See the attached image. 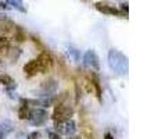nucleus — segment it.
<instances>
[{
	"label": "nucleus",
	"instance_id": "obj_13",
	"mask_svg": "<svg viewBox=\"0 0 158 139\" xmlns=\"http://www.w3.org/2000/svg\"><path fill=\"white\" fill-rule=\"evenodd\" d=\"M22 54V50L19 47H11L7 50V57L11 63H17V60L19 59V56Z\"/></svg>",
	"mask_w": 158,
	"mask_h": 139
},
{
	"label": "nucleus",
	"instance_id": "obj_18",
	"mask_svg": "<svg viewBox=\"0 0 158 139\" xmlns=\"http://www.w3.org/2000/svg\"><path fill=\"white\" fill-rule=\"evenodd\" d=\"M68 52H69V56L74 59V61L81 60V53H79L78 49H75V47H72V46H68Z\"/></svg>",
	"mask_w": 158,
	"mask_h": 139
},
{
	"label": "nucleus",
	"instance_id": "obj_14",
	"mask_svg": "<svg viewBox=\"0 0 158 139\" xmlns=\"http://www.w3.org/2000/svg\"><path fill=\"white\" fill-rule=\"evenodd\" d=\"M6 4L11 6L14 10L19 11V13H27V8H25L24 2H22V0H6Z\"/></svg>",
	"mask_w": 158,
	"mask_h": 139
},
{
	"label": "nucleus",
	"instance_id": "obj_8",
	"mask_svg": "<svg viewBox=\"0 0 158 139\" xmlns=\"http://www.w3.org/2000/svg\"><path fill=\"white\" fill-rule=\"evenodd\" d=\"M87 79H89V82L92 84V88L94 89L96 96H97V100L98 102H103V90H101L100 79H98L97 74H96V72H90L89 75H87Z\"/></svg>",
	"mask_w": 158,
	"mask_h": 139
},
{
	"label": "nucleus",
	"instance_id": "obj_11",
	"mask_svg": "<svg viewBox=\"0 0 158 139\" xmlns=\"http://www.w3.org/2000/svg\"><path fill=\"white\" fill-rule=\"evenodd\" d=\"M0 84L4 85L7 92H11V90H14L17 88L15 81H14L10 75H7V74H2V75H0Z\"/></svg>",
	"mask_w": 158,
	"mask_h": 139
},
{
	"label": "nucleus",
	"instance_id": "obj_15",
	"mask_svg": "<svg viewBox=\"0 0 158 139\" xmlns=\"http://www.w3.org/2000/svg\"><path fill=\"white\" fill-rule=\"evenodd\" d=\"M14 28H15V25H14L13 21H10V20H3L2 22H0V31H2L3 33H8L11 32V31H14Z\"/></svg>",
	"mask_w": 158,
	"mask_h": 139
},
{
	"label": "nucleus",
	"instance_id": "obj_17",
	"mask_svg": "<svg viewBox=\"0 0 158 139\" xmlns=\"http://www.w3.org/2000/svg\"><path fill=\"white\" fill-rule=\"evenodd\" d=\"M10 49V41L6 36H0V52H7Z\"/></svg>",
	"mask_w": 158,
	"mask_h": 139
},
{
	"label": "nucleus",
	"instance_id": "obj_19",
	"mask_svg": "<svg viewBox=\"0 0 158 139\" xmlns=\"http://www.w3.org/2000/svg\"><path fill=\"white\" fill-rule=\"evenodd\" d=\"M28 139H42V134L40 132H32V134H29V137H28Z\"/></svg>",
	"mask_w": 158,
	"mask_h": 139
},
{
	"label": "nucleus",
	"instance_id": "obj_3",
	"mask_svg": "<svg viewBox=\"0 0 158 139\" xmlns=\"http://www.w3.org/2000/svg\"><path fill=\"white\" fill-rule=\"evenodd\" d=\"M47 118H49L47 110L42 109V107H36V109L31 110V114H29L28 121H29V124L33 127H42L47 121Z\"/></svg>",
	"mask_w": 158,
	"mask_h": 139
},
{
	"label": "nucleus",
	"instance_id": "obj_2",
	"mask_svg": "<svg viewBox=\"0 0 158 139\" xmlns=\"http://www.w3.org/2000/svg\"><path fill=\"white\" fill-rule=\"evenodd\" d=\"M68 93H63L60 99H58V103L54 106V111H53V120L54 121H64V120H69V118L74 115V107L69 103H65V99Z\"/></svg>",
	"mask_w": 158,
	"mask_h": 139
},
{
	"label": "nucleus",
	"instance_id": "obj_7",
	"mask_svg": "<svg viewBox=\"0 0 158 139\" xmlns=\"http://www.w3.org/2000/svg\"><path fill=\"white\" fill-rule=\"evenodd\" d=\"M57 89H58V84H57V81L53 78L42 82V85H40L42 96H53L56 92H57Z\"/></svg>",
	"mask_w": 158,
	"mask_h": 139
},
{
	"label": "nucleus",
	"instance_id": "obj_6",
	"mask_svg": "<svg viewBox=\"0 0 158 139\" xmlns=\"http://www.w3.org/2000/svg\"><path fill=\"white\" fill-rule=\"evenodd\" d=\"M36 61H38L39 72L40 74H47L50 70L53 68V64H54V60H53L52 54L47 53V52H42L38 56Z\"/></svg>",
	"mask_w": 158,
	"mask_h": 139
},
{
	"label": "nucleus",
	"instance_id": "obj_16",
	"mask_svg": "<svg viewBox=\"0 0 158 139\" xmlns=\"http://www.w3.org/2000/svg\"><path fill=\"white\" fill-rule=\"evenodd\" d=\"M14 39H15L17 42H24L25 39H27V36H25V32H24V29H22L21 27H15L14 28Z\"/></svg>",
	"mask_w": 158,
	"mask_h": 139
},
{
	"label": "nucleus",
	"instance_id": "obj_12",
	"mask_svg": "<svg viewBox=\"0 0 158 139\" xmlns=\"http://www.w3.org/2000/svg\"><path fill=\"white\" fill-rule=\"evenodd\" d=\"M24 72L27 74L28 76H35L36 74L39 72V66L36 60H29L27 64L24 66Z\"/></svg>",
	"mask_w": 158,
	"mask_h": 139
},
{
	"label": "nucleus",
	"instance_id": "obj_22",
	"mask_svg": "<svg viewBox=\"0 0 158 139\" xmlns=\"http://www.w3.org/2000/svg\"><path fill=\"white\" fill-rule=\"evenodd\" d=\"M3 20H6V15H4V14H0V22H2Z\"/></svg>",
	"mask_w": 158,
	"mask_h": 139
},
{
	"label": "nucleus",
	"instance_id": "obj_4",
	"mask_svg": "<svg viewBox=\"0 0 158 139\" xmlns=\"http://www.w3.org/2000/svg\"><path fill=\"white\" fill-rule=\"evenodd\" d=\"M54 128L57 134L65 135V137H72L77 132V124L74 120H64V121H54Z\"/></svg>",
	"mask_w": 158,
	"mask_h": 139
},
{
	"label": "nucleus",
	"instance_id": "obj_9",
	"mask_svg": "<svg viewBox=\"0 0 158 139\" xmlns=\"http://www.w3.org/2000/svg\"><path fill=\"white\" fill-rule=\"evenodd\" d=\"M94 7H96V10L97 11H100V13H103V14H107V15H123L118 8H115L114 6L106 4V3L98 2V3H96L94 4Z\"/></svg>",
	"mask_w": 158,
	"mask_h": 139
},
{
	"label": "nucleus",
	"instance_id": "obj_21",
	"mask_svg": "<svg viewBox=\"0 0 158 139\" xmlns=\"http://www.w3.org/2000/svg\"><path fill=\"white\" fill-rule=\"evenodd\" d=\"M4 138H6V134H4V132L0 131V139H4Z\"/></svg>",
	"mask_w": 158,
	"mask_h": 139
},
{
	"label": "nucleus",
	"instance_id": "obj_24",
	"mask_svg": "<svg viewBox=\"0 0 158 139\" xmlns=\"http://www.w3.org/2000/svg\"><path fill=\"white\" fill-rule=\"evenodd\" d=\"M2 64H3V61H2V59H0V67H2Z\"/></svg>",
	"mask_w": 158,
	"mask_h": 139
},
{
	"label": "nucleus",
	"instance_id": "obj_10",
	"mask_svg": "<svg viewBox=\"0 0 158 139\" xmlns=\"http://www.w3.org/2000/svg\"><path fill=\"white\" fill-rule=\"evenodd\" d=\"M21 104H19V110H18V118L19 120H28L31 114V106L28 103V99H21Z\"/></svg>",
	"mask_w": 158,
	"mask_h": 139
},
{
	"label": "nucleus",
	"instance_id": "obj_20",
	"mask_svg": "<svg viewBox=\"0 0 158 139\" xmlns=\"http://www.w3.org/2000/svg\"><path fill=\"white\" fill-rule=\"evenodd\" d=\"M104 139H114V137H112L111 134H106L104 135Z\"/></svg>",
	"mask_w": 158,
	"mask_h": 139
},
{
	"label": "nucleus",
	"instance_id": "obj_1",
	"mask_svg": "<svg viewBox=\"0 0 158 139\" xmlns=\"http://www.w3.org/2000/svg\"><path fill=\"white\" fill-rule=\"evenodd\" d=\"M108 66L119 75H126L129 70V60L119 50L111 49L108 52Z\"/></svg>",
	"mask_w": 158,
	"mask_h": 139
},
{
	"label": "nucleus",
	"instance_id": "obj_5",
	"mask_svg": "<svg viewBox=\"0 0 158 139\" xmlns=\"http://www.w3.org/2000/svg\"><path fill=\"white\" fill-rule=\"evenodd\" d=\"M83 64L87 67V68H90L92 71H96V72H98L100 71V59H98L97 53L94 52V50H86L83 54Z\"/></svg>",
	"mask_w": 158,
	"mask_h": 139
},
{
	"label": "nucleus",
	"instance_id": "obj_23",
	"mask_svg": "<svg viewBox=\"0 0 158 139\" xmlns=\"http://www.w3.org/2000/svg\"><path fill=\"white\" fill-rule=\"evenodd\" d=\"M69 139H81V137H69Z\"/></svg>",
	"mask_w": 158,
	"mask_h": 139
}]
</instances>
